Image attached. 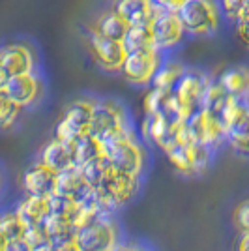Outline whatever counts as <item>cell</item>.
I'll list each match as a JSON object with an SVG mask.
<instances>
[{"instance_id":"34","label":"cell","mask_w":249,"mask_h":251,"mask_svg":"<svg viewBox=\"0 0 249 251\" xmlns=\"http://www.w3.org/2000/svg\"><path fill=\"white\" fill-rule=\"evenodd\" d=\"M221 2V10L227 21H234L238 17V13L242 11V8L248 4V0H219Z\"/></svg>"},{"instance_id":"10","label":"cell","mask_w":249,"mask_h":251,"mask_svg":"<svg viewBox=\"0 0 249 251\" xmlns=\"http://www.w3.org/2000/svg\"><path fill=\"white\" fill-rule=\"evenodd\" d=\"M133 127L129 111L125 105L114 98H98L92 118V133L101 141L124 133Z\"/></svg>"},{"instance_id":"1","label":"cell","mask_w":249,"mask_h":251,"mask_svg":"<svg viewBox=\"0 0 249 251\" xmlns=\"http://www.w3.org/2000/svg\"><path fill=\"white\" fill-rule=\"evenodd\" d=\"M105 161L118 171H124L135 176H143L148 165L146 143L141 139L135 127L127 129L103 141Z\"/></svg>"},{"instance_id":"17","label":"cell","mask_w":249,"mask_h":251,"mask_svg":"<svg viewBox=\"0 0 249 251\" xmlns=\"http://www.w3.org/2000/svg\"><path fill=\"white\" fill-rule=\"evenodd\" d=\"M17 214L23 220L25 227L43 225L45 220L51 216V195H26L17 202Z\"/></svg>"},{"instance_id":"36","label":"cell","mask_w":249,"mask_h":251,"mask_svg":"<svg viewBox=\"0 0 249 251\" xmlns=\"http://www.w3.org/2000/svg\"><path fill=\"white\" fill-rule=\"evenodd\" d=\"M156 2L157 8H163V10H180L182 8V4L186 2V0H154Z\"/></svg>"},{"instance_id":"14","label":"cell","mask_w":249,"mask_h":251,"mask_svg":"<svg viewBox=\"0 0 249 251\" xmlns=\"http://www.w3.org/2000/svg\"><path fill=\"white\" fill-rule=\"evenodd\" d=\"M2 90L8 94V98L17 107L26 111V109H32V107H36L43 101L45 81H43L40 72H32V74L17 75V77L10 79Z\"/></svg>"},{"instance_id":"12","label":"cell","mask_w":249,"mask_h":251,"mask_svg":"<svg viewBox=\"0 0 249 251\" xmlns=\"http://www.w3.org/2000/svg\"><path fill=\"white\" fill-rule=\"evenodd\" d=\"M86 43H88V51H90L94 64L101 72H105V74H120L125 56L129 52L124 42L105 38L101 34H98V32L88 28V32H86Z\"/></svg>"},{"instance_id":"30","label":"cell","mask_w":249,"mask_h":251,"mask_svg":"<svg viewBox=\"0 0 249 251\" xmlns=\"http://www.w3.org/2000/svg\"><path fill=\"white\" fill-rule=\"evenodd\" d=\"M0 229L4 230V234L10 238V240H15V238H23L25 232H26V227L23 220L19 218L17 210L15 208H8L0 212Z\"/></svg>"},{"instance_id":"5","label":"cell","mask_w":249,"mask_h":251,"mask_svg":"<svg viewBox=\"0 0 249 251\" xmlns=\"http://www.w3.org/2000/svg\"><path fill=\"white\" fill-rule=\"evenodd\" d=\"M75 251H122V229L116 214H103L75 234Z\"/></svg>"},{"instance_id":"38","label":"cell","mask_w":249,"mask_h":251,"mask_svg":"<svg viewBox=\"0 0 249 251\" xmlns=\"http://www.w3.org/2000/svg\"><path fill=\"white\" fill-rule=\"evenodd\" d=\"M122 251H154L150 246H145V244H124Z\"/></svg>"},{"instance_id":"24","label":"cell","mask_w":249,"mask_h":251,"mask_svg":"<svg viewBox=\"0 0 249 251\" xmlns=\"http://www.w3.org/2000/svg\"><path fill=\"white\" fill-rule=\"evenodd\" d=\"M73 150H75V163L77 167L90 163V161H98V159H105L103 141L94 133L81 137L79 141L73 143Z\"/></svg>"},{"instance_id":"16","label":"cell","mask_w":249,"mask_h":251,"mask_svg":"<svg viewBox=\"0 0 249 251\" xmlns=\"http://www.w3.org/2000/svg\"><path fill=\"white\" fill-rule=\"evenodd\" d=\"M38 159L43 161L45 165H49L56 173H64V171H70V169L77 167L73 143L62 141L58 137H52L51 141L42 148Z\"/></svg>"},{"instance_id":"41","label":"cell","mask_w":249,"mask_h":251,"mask_svg":"<svg viewBox=\"0 0 249 251\" xmlns=\"http://www.w3.org/2000/svg\"><path fill=\"white\" fill-rule=\"evenodd\" d=\"M60 250H64V251H75V246H70V248H60Z\"/></svg>"},{"instance_id":"2","label":"cell","mask_w":249,"mask_h":251,"mask_svg":"<svg viewBox=\"0 0 249 251\" xmlns=\"http://www.w3.org/2000/svg\"><path fill=\"white\" fill-rule=\"evenodd\" d=\"M139 189H141V176L118 171L107 163L101 182L94 188V195L105 212L116 214L118 210H122L135 199L139 195Z\"/></svg>"},{"instance_id":"29","label":"cell","mask_w":249,"mask_h":251,"mask_svg":"<svg viewBox=\"0 0 249 251\" xmlns=\"http://www.w3.org/2000/svg\"><path fill=\"white\" fill-rule=\"evenodd\" d=\"M23 115V109L11 101L4 90H0V131H10L15 127Z\"/></svg>"},{"instance_id":"11","label":"cell","mask_w":249,"mask_h":251,"mask_svg":"<svg viewBox=\"0 0 249 251\" xmlns=\"http://www.w3.org/2000/svg\"><path fill=\"white\" fill-rule=\"evenodd\" d=\"M148 25L152 32V45L163 54H171L186 42L187 32L176 10L157 8L156 13L150 17Z\"/></svg>"},{"instance_id":"35","label":"cell","mask_w":249,"mask_h":251,"mask_svg":"<svg viewBox=\"0 0 249 251\" xmlns=\"http://www.w3.org/2000/svg\"><path fill=\"white\" fill-rule=\"evenodd\" d=\"M6 251H34V246L26 240L25 236L23 238H15V240H10L8 244V250Z\"/></svg>"},{"instance_id":"26","label":"cell","mask_w":249,"mask_h":251,"mask_svg":"<svg viewBox=\"0 0 249 251\" xmlns=\"http://www.w3.org/2000/svg\"><path fill=\"white\" fill-rule=\"evenodd\" d=\"M171 94L156 86H148L145 98H143V111L145 115H157V113H165L169 111V103H171Z\"/></svg>"},{"instance_id":"15","label":"cell","mask_w":249,"mask_h":251,"mask_svg":"<svg viewBox=\"0 0 249 251\" xmlns=\"http://www.w3.org/2000/svg\"><path fill=\"white\" fill-rule=\"evenodd\" d=\"M58 173L49 165L36 159L32 165L25 169L21 176V188L26 195H52L56 189Z\"/></svg>"},{"instance_id":"4","label":"cell","mask_w":249,"mask_h":251,"mask_svg":"<svg viewBox=\"0 0 249 251\" xmlns=\"http://www.w3.org/2000/svg\"><path fill=\"white\" fill-rule=\"evenodd\" d=\"M178 13L187 38H210L218 34L225 21L219 0H186Z\"/></svg>"},{"instance_id":"25","label":"cell","mask_w":249,"mask_h":251,"mask_svg":"<svg viewBox=\"0 0 249 251\" xmlns=\"http://www.w3.org/2000/svg\"><path fill=\"white\" fill-rule=\"evenodd\" d=\"M227 145L242 156H249V109L236 124L227 129Z\"/></svg>"},{"instance_id":"20","label":"cell","mask_w":249,"mask_h":251,"mask_svg":"<svg viewBox=\"0 0 249 251\" xmlns=\"http://www.w3.org/2000/svg\"><path fill=\"white\" fill-rule=\"evenodd\" d=\"M218 81L227 90L228 96L238 100H249V66L236 64L223 70L218 75Z\"/></svg>"},{"instance_id":"23","label":"cell","mask_w":249,"mask_h":251,"mask_svg":"<svg viewBox=\"0 0 249 251\" xmlns=\"http://www.w3.org/2000/svg\"><path fill=\"white\" fill-rule=\"evenodd\" d=\"M88 28L94 32H98V34H101V36H105V38L124 42L125 32H127V28H129V25H127L116 11L109 8L107 11L100 13Z\"/></svg>"},{"instance_id":"27","label":"cell","mask_w":249,"mask_h":251,"mask_svg":"<svg viewBox=\"0 0 249 251\" xmlns=\"http://www.w3.org/2000/svg\"><path fill=\"white\" fill-rule=\"evenodd\" d=\"M124 43L127 51H135V49H145L152 45V32H150V25L146 23H137V25H129V28L125 32Z\"/></svg>"},{"instance_id":"21","label":"cell","mask_w":249,"mask_h":251,"mask_svg":"<svg viewBox=\"0 0 249 251\" xmlns=\"http://www.w3.org/2000/svg\"><path fill=\"white\" fill-rule=\"evenodd\" d=\"M45 232H47V238L51 242L54 248H70L75 244V234L77 229L73 227V223L70 218H64L58 214H51L45 223Z\"/></svg>"},{"instance_id":"32","label":"cell","mask_w":249,"mask_h":251,"mask_svg":"<svg viewBox=\"0 0 249 251\" xmlns=\"http://www.w3.org/2000/svg\"><path fill=\"white\" fill-rule=\"evenodd\" d=\"M232 25H234V32H236V38L240 40V43L246 49H249V0L238 13V17L232 21Z\"/></svg>"},{"instance_id":"40","label":"cell","mask_w":249,"mask_h":251,"mask_svg":"<svg viewBox=\"0 0 249 251\" xmlns=\"http://www.w3.org/2000/svg\"><path fill=\"white\" fill-rule=\"evenodd\" d=\"M2 191H4V175H2V169H0V197H2Z\"/></svg>"},{"instance_id":"22","label":"cell","mask_w":249,"mask_h":251,"mask_svg":"<svg viewBox=\"0 0 249 251\" xmlns=\"http://www.w3.org/2000/svg\"><path fill=\"white\" fill-rule=\"evenodd\" d=\"M186 70L187 66L182 60H178V58L171 56V54H165V58H163V62L159 66L156 77H154L152 86L167 90V92H173L174 86L178 84V81L184 77Z\"/></svg>"},{"instance_id":"3","label":"cell","mask_w":249,"mask_h":251,"mask_svg":"<svg viewBox=\"0 0 249 251\" xmlns=\"http://www.w3.org/2000/svg\"><path fill=\"white\" fill-rule=\"evenodd\" d=\"M212 75L197 68H187L184 77L178 81L171 94V103L167 115L176 120H189L202 107V96Z\"/></svg>"},{"instance_id":"19","label":"cell","mask_w":249,"mask_h":251,"mask_svg":"<svg viewBox=\"0 0 249 251\" xmlns=\"http://www.w3.org/2000/svg\"><path fill=\"white\" fill-rule=\"evenodd\" d=\"M111 10H114L127 25L150 21L157 6L154 0H113Z\"/></svg>"},{"instance_id":"9","label":"cell","mask_w":249,"mask_h":251,"mask_svg":"<svg viewBox=\"0 0 249 251\" xmlns=\"http://www.w3.org/2000/svg\"><path fill=\"white\" fill-rule=\"evenodd\" d=\"M163 58H165V54L159 49H156L154 45L129 51L124 60V66L120 70V75L124 77L125 83H129L131 86L148 88L154 83V77H156Z\"/></svg>"},{"instance_id":"6","label":"cell","mask_w":249,"mask_h":251,"mask_svg":"<svg viewBox=\"0 0 249 251\" xmlns=\"http://www.w3.org/2000/svg\"><path fill=\"white\" fill-rule=\"evenodd\" d=\"M98 98L92 96H81L66 105L60 120L54 126V137L75 143L81 137L92 133V118Z\"/></svg>"},{"instance_id":"37","label":"cell","mask_w":249,"mask_h":251,"mask_svg":"<svg viewBox=\"0 0 249 251\" xmlns=\"http://www.w3.org/2000/svg\"><path fill=\"white\" fill-rule=\"evenodd\" d=\"M236 251H249V232H242L236 242Z\"/></svg>"},{"instance_id":"7","label":"cell","mask_w":249,"mask_h":251,"mask_svg":"<svg viewBox=\"0 0 249 251\" xmlns=\"http://www.w3.org/2000/svg\"><path fill=\"white\" fill-rule=\"evenodd\" d=\"M40 72V54L28 42H8L0 45V90L17 75Z\"/></svg>"},{"instance_id":"8","label":"cell","mask_w":249,"mask_h":251,"mask_svg":"<svg viewBox=\"0 0 249 251\" xmlns=\"http://www.w3.org/2000/svg\"><path fill=\"white\" fill-rule=\"evenodd\" d=\"M165 156L169 159V163L176 169L180 175L193 176V175L204 173L210 167L212 157H214V150L197 143L193 139V135L189 133L186 139L178 141L176 145L169 148Z\"/></svg>"},{"instance_id":"28","label":"cell","mask_w":249,"mask_h":251,"mask_svg":"<svg viewBox=\"0 0 249 251\" xmlns=\"http://www.w3.org/2000/svg\"><path fill=\"white\" fill-rule=\"evenodd\" d=\"M227 100H228L227 90L221 86L218 77H212V81L208 83L204 96H202V107L214 111V113H221V109H223V105L227 103Z\"/></svg>"},{"instance_id":"13","label":"cell","mask_w":249,"mask_h":251,"mask_svg":"<svg viewBox=\"0 0 249 251\" xmlns=\"http://www.w3.org/2000/svg\"><path fill=\"white\" fill-rule=\"evenodd\" d=\"M187 126H189L193 139L214 152L219 150L223 145H227V129H225V124H223L219 113L200 107L197 113L187 120Z\"/></svg>"},{"instance_id":"33","label":"cell","mask_w":249,"mask_h":251,"mask_svg":"<svg viewBox=\"0 0 249 251\" xmlns=\"http://www.w3.org/2000/svg\"><path fill=\"white\" fill-rule=\"evenodd\" d=\"M232 223L238 230L242 232H249V197L238 202V206L232 212Z\"/></svg>"},{"instance_id":"42","label":"cell","mask_w":249,"mask_h":251,"mask_svg":"<svg viewBox=\"0 0 249 251\" xmlns=\"http://www.w3.org/2000/svg\"><path fill=\"white\" fill-rule=\"evenodd\" d=\"M56 251H64V250H60V248H56Z\"/></svg>"},{"instance_id":"39","label":"cell","mask_w":249,"mask_h":251,"mask_svg":"<svg viewBox=\"0 0 249 251\" xmlns=\"http://www.w3.org/2000/svg\"><path fill=\"white\" fill-rule=\"evenodd\" d=\"M8 244H10V238L4 234V230L0 229V251L8 250Z\"/></svg>"},{"instance_id":"31","label":"cell","mask_w":249,"mask_h":251,"mask_svg":"<svg viewBox=\"0 0 249 251\" xmlns=\"http://www.w3.org/2000/svg\"><path fill=\"white\" fill-rule=\"evenodd\" d=\"M105 167H107V161L105 159H98V161H90V163H84V165H79V171L84 176V180L96 188L100 182H101V176L105 173Z\"/></svg>"},{"instance_id":"18","label":"cell","mask_w":249,"mask_h":251,"mask_svg":"<svg viewBox=\"0 0 249 251\" xmlns=\"http://www.w3.org/2000/svg\"><path fill=\"white\" fill-rule=\"evenodd\" d=\"M54 193L64 195V197H70L73 201H84L86 197H90L94 193V188L84 180V176L81 175V171L77 167L70 169V171H64L58 173V180H56V189Z\"/></svg>"}]
</instances>
